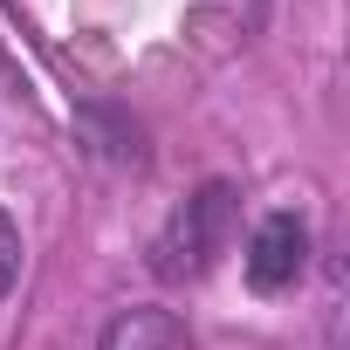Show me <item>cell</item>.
<instances>
[{
  "label": "cell",
  "mask_w": 350,
  "mask_h": 350,
  "mask_svg": "<svg viewBox=\"0 0 350 350\" xmlns=\"http://www.w3.org/2000/svg\"><path fill=\"white\" fill-rule=\"evenodd\" d=\"M227 241H234V186L213 179V186H200L179 213L158 227V241H151V268H158L165 282L206 275L213 254H227Z\"/></svg>",
  "instance_id": "obj_1"
},
{
  "label": "cell",
  "mask_w": 350,
  "mask_h": 350,
  "mask_svg": "<svg viewBox=\"0 0 350 350\" xmlns=\"http://www.w3.org/2000/svg\"><path fill=\"white\" fill-rule=\"evenodd\" d=\"M302 268H309V227L295 213H268L247 241V282L261 295H282V288L302 282Z\"/></svg>",
  "instance_id": "obj_2"
},
{
  "label": "cell",
  "mask_w": 350,
  "mask_h": 350,
  "mask_svg": "<svg viewBox=\"0 0 350 350\" xmlns=\"http://www.w3.org/2000/svg\"><path fill=\"white\" fill-rule=\"evenodd\" d=\"M96 350H193V329L172 309H124V316H110Z\"/></svg>",
  "instance_id": "obj_3"
},
{
  "label": "cell",
  "mask_w": 350,
  "mask_h": 350,
  "mask_svg": "<svg viewBox=\"0 0 350 350\" xmlns=\"http://www.w3.org/2000/svg\"><path fill=\"white\" fill-rule=\"evenodd\" d=\"M21 282V227L0 213V302H8V288Z\"/></svg>",
  "instance_id": "obj_4"
}]
</instances>
